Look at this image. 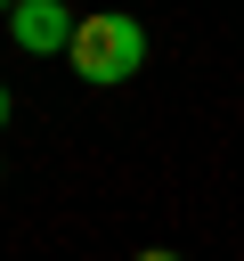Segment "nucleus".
Here are the masks:
<instances>
[{
    "label": "nucleus",
    "mask_w": 244,
    "mask_h": 261,
    "mask_svg": "<svg viewBox=\"0 0 244 261\" xmlns=\"http://www.w3.org/2000/svg\"><path fill=\"white\" fill-rule=\"evenodd\" d=\"M65 65H73L81 82L114 90V82H130V73L146 65V24H138L130 8H89V16L73 24V49H65Z\"/></svg>",
    "instance_id": "f257e3e1"
},
{
    "label": "nucleus",
    "mask_w": 244,
    "mask_h": 261,
    "mask_svg": "<svg viewBox=\"0 0 244 261\" xmlns=\"http://www.w3.org/2000/svg\"><path fill=\"white\" fill-rule=\"evenodd\" d=\"M73 8L65 0H16V16H8V41L24 49V57H65L73 49Z\"/></svg>",
    "instance_id": "f03ea898"
},
{
    "label": "nucleus",
    "mask_w": 244,
    "mask_h": 261,
    "mask_svg": "<svg viewBox=\"0 0 244 261\" xmlns=\"http://www.w3.org/2000/svg\"><path fill=\"white\" fill-rule=\"evenodd\" d=\"M138 261H179V253H171V245H155V253H138Z\"/></svg>",
    "instance_id": "7ed1b4c3"
},
{
    "label": "nucleus",
    "mask_w": 244,
    "mask_h": 261,
    "mask_svg": "<svg viewBox=\"0 0 244 261\" xmlns=\"http://www.w3.org/2000/svg\"><path fill=\"white\" fill-rule=\"evenodd\" d=\"M0 130H8V90H0Z\"/></svg>",
    "instance_id": "20e7f679"
},
{
    "label": "nucleus",
    "mask_w": 244,
    "mask_h": 261,
    "mask_svg": "<svg viewBox=\"0 0 244 261\" xmlns=\"http://www.w3.org/2000/svg\"><path fill=\"white\" fill-rule=\"evenodd\" d=\"M0 16H16V0H0Z\"/></svg>",
    "instance_id": "39448f33"
}]
</instances>
